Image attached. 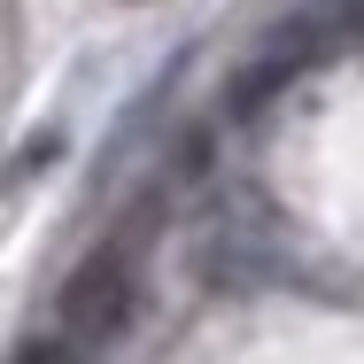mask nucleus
I'll return each mask as SVG.
<instances>
[{
	"instance_id": "obj_1",
	"label": "nucleus",
	"mask_w": 364,
	"mask_h": 364,
	"mask_svg": "<svg viewBox=\"0 0 364 364\" xmlns=\"http://www.w3.org/2000/svg\"><path fill=\"white\" fill-rule=\"evenodd\" d=\"M124 318H132V256L124 248H101V256L77 264L70 287H63V333L77 349H101V341L124 333Z\"/></svg>"
}]
</instances>
